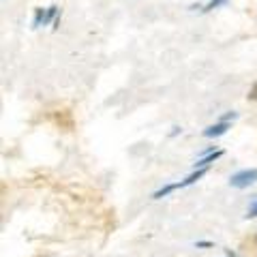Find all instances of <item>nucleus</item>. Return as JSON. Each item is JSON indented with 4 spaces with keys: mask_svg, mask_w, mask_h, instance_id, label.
I'll use <instances>...</instances> for the list:
<instances>
[{
    "mask_svg": "<svg viewBox=\"0 0 257 257\" xmlns=\"http://www.w3.org/2000/svg\"><path fill=\"white\" fill-rule=\"evenodd\" d=\"M206 174V167L204 170H197V172H193L191 176H187L184 180H180V182H174V184H167V187H163V189H159L157 193H155V199H161V197H165L167 193H172V191H176V189H184V187H189V184H193V182H197L202 176Z\"/></svg>",
    "mask_w": 257,
    "mask_h": 257,
    "instance_id": "1",
    "label": "nucleus"
},
{
    "mask_svg": "<svg viewBox=\"0 0 257 257\" xmlns=\"http://www.w3.org/2000/svg\"><path fill=\"white\" fill-rule=\"evenodd\" d=\"M253 182H257V167H253V170H242L229 178V184L236 189H246V187H251Z\"/></svg>",
    "mask_w": 257,
    "mask_h": 257,
    "instance_id": "2",
    "label": "nucleus"
},
{
    "mask_svg": "<svg viewBox=\"0 0 257 257\" xmlns=\"http://www.w3.org/2000/svg\"><path fill=\"white\" fill-rule=\"evenodd\" d=\"M231 128L229 122H216L212 126H208L204 128V138H221V135H225Z\"/></svg>",
    "mask_w": 257,
    "mask_h": 257,
    "instance_id": "3",
    "label": "nucleus"
},
{
    "mask_svg": "<svg viewBox=\"0 0 257 257\" xmlns=\"http://www.w3.org/2000/svg\"><path fill=\"white\" fill-rule=\"evenodd\" d=\"M221 157H223V150H212V152H208L206 157L197 159V163H193V167H195V170H204V167H208L210 163H214V161L221 159Z\"/></svg>",
    "mask_w": 257,
    "mask_h": 257,
    "instance_id": "4",
    "label": "nucleus"
},
{
    "mask_svg": "<svg viewBox=\"0 0 257 257\" xmlns=\"http://www.w3.org/2000/svg\"><path fill=\"white\" fill-rule=\"evenodd\" d=\"M58 13H60V9L56 5H52V7H47V11H45V22H43V26H47L52 20H56L58 18Z\"/></svg>",
    "mask_w": 257,
    "mask_h": 257,
    "instance_id": "5",
    "label": "nucleus"
},
{
    "mask_svg": "<svg viewBox=\"0 0 257 257\" xmlns=\"http://www.w3.org/2000/svg\"><path fill=\"white\" fill-rule=\"evenodd\" d=\"M45 11L47 9H35V20H32V28H39L45 22Z\"/></svg>",
    "mask_w": 257,
    "mask_h": 257,
    "instance_id": "6",
    "label": "nucleus"
},
{
    "mask_svg": "<svg viewBox=\"0 0 257 257\" xmlns=\"http://www.w3.org/2000/svg\"><path fill=\"white\" fill-rule=\"evenodd\" d=\"M225 3H229V0H210L204 9H202V13H210V11H214V9H219L221 5H225Z\"/></svg>",
    "mask_w": 257,
    "mask_h": 257,
    "instance_id": "7",
    "label": "nucleus"
},
{
    "mask_svg": "<svg viewBox=\"0 0 257 257\" xmlns=\"http://www.w3.org/2000/svg\"><path fill=\"white\" fill-rule=\"evenodd\" d=\"M236 118H238L236 111H227V114H225V116L221 118V122H229V120H236Z\"/></svg>",
    "mask_w": 257,
    "mask_h": 257,
    "instance_id": "8",
    "label": "nucleus"
},
{
    "mask_svg": "<svg viewBox=\"0 0 257 257\" xmlns=\"http://www.w3.org/2000/svg\"><path fill=\"white\" fill-rule=\"evenodd\" d=\"M253 216H257V204L251 208V210H248V214H246V219H253Z\"/></svg>",
    "mask_w": 257,
    "mask_h": 257,
    "instance_id": "9",
    "label": "nucleus"
},
{
    "mask_svg": "<svg viewBox=\"0 0 257 257\" xmlns=\"http://www.w3.org/2000/svg\"><path fill=\"white\" fill-rule=\"evenodd\" d=\"M248 99H251V101H255V99H257V84L253 86V90L248 92Z\"/></svg>",
    "mask_w": 257,
    "mask_h": 257,
    "instance_id": "10",
    "label": "nucleus"
},
{
    "mask_svg": "<svg viewBox=\"0 0 257 257\" xmlns=\"http://www.w3.org/2000/svg\"><path fill=\"white\" fill-rule=\"evenodd\" d=\"M255 242H257V238H255Z\"/></svg>",
    "mask_w": 257,
    "mask_h": 257,
    "instance_id": "11",
    "label": "nucleus"
}]
</instances>
